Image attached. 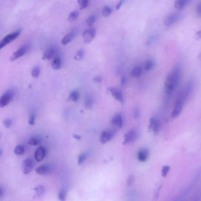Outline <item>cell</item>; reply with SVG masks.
<instances>
[{
  "mask_svg": "<svg viewBox=\"0 0 201 201\" xmlns=\"http://www.w3.org/2000/svg\"><path fill=\"white\" fill-rule=\"evenodd\" d=\"M194 84L193 82L187 83L179 94L175 103L174 108L171 114V117L175 118L182 112V109L185 102L188 100L193 90Z\"/></svg>",
  "mask_w": 201,
  "mask_h": 201,
  "instance_id": "cell-1",
  "label": "cell"
},
{
  "mask_svg": "<svg viewBox=\"0 0 201 201\" xmlns=\"http://www.w3.org/2000/svg\"><path fill=\"white\" fill-rule=\"evenodd\" d=\"M181 74L180 69L177 67L168 74L164 84L165 92L167 95L172 94L178 87L180 80Z\"/></svg>",
  "mask_w": 201,
  "mask_h": 201,
  "instance_id": "cell-2",
  "label": "cell"
},
{
  "mask_svg": "<svg viewBox=\"0 0 201 201\" xmlns=\"http://www.w3.org/2000/svg\"><path fill=\"white\" fill-rule=\"evenodd\" d=\"M21 31L22 29L19 28L4 37L0 42V49L3 48L7 44L16 39L20 35Z\"/></svg>",
  "mask_w": 201,
  "mask_h": 201,
  "instance_id": "cell-3",
  "label": "cell"
},
{
  "mask_svg": "<svg viewBox=\"0 0 201 201\" xmlns=\"http://www.w3.org/2000/svg\"><path fill=\"white\" fill-rule=\"evenodd\" d=\"M30 48V46L29 44H26L22 45L13 53L10 58V61L11 62L14 61L23 56L28 52Z\"/></svg>",
  "mask_w": 201,
  "mask_h": 201,
  "instance_id": "cell-4",
  "label": "cell"
},
{
  "mask_svg": "<svg viewBox=\"0 0 201 201\" xmlns=\"http://www.w3.org/2000/svg\"><path fill=\"white\" fill-rule=\"evenodd\" d=\"M13 92L9 90L6 92L0 98V107L1 108L7 106L13 100Z\"/></svg>",
  "mask_w": 201,
  "mask_h": 201,
  "instance_id": "cell-5",
  "label": "cell"
},
{
  "mask_svg": "<svg viewBox=\"0 0 201 201\" xmlns=\"http://www.w3.org/2000/svg\"><path fill=\"white\" fill-rule=\"evenodd\" d=\"M79 30L77 28H75L66 35L61 40V43L63 45H67L77 36Z\"/></svg>",
  "mask_w": 201,
  "mask_h": 201,
  "instance_id": "cell-6",
  "label": "cell"
},
{
  "mask_svg": "<svg viewBox=\"0 0 201 201\" xmlns=\"http://www.w3.org/2000/svg\"><path fill=\"white\" fill-rule=\"evenodd\" d=\"M34 162L31 158H28L23 161L22 164V172L25 174H28L33 170Z\"/></svg>",
  "mask_w": 201,
  "mask_h": 201,
  "instance_id": "cell-7",
  "label": "cell"
},
{
  "mask_svg": "<svg viewBox=\"0 0 201 201\" xmlns=\"http://www.w3.org/2000/svg\"><path fill=\"white\" fill-rule=\"evenodd\" d=\"M96 31L94 28L86 30L83 33V40L85 44H89L92 41L95 35Z\"/></svg>",
  "mask_w": 201,
  "mask_h": 201,
  "instance_id": "cell-8",
  "label": "cell"
},
{
  "mask_svg": "<svg viewBox=\"0 0 201 201\" xmlns=\"http://www.w3.org/2000/svg\"><path fill=\"white\" fill-rule=\"evenodd\" d=\"M58 49L55 46H51L47 48L43 53L42 59L44 60H50L55 56Z\"/></svg>",
  "mask_w": 201,
  "mask_h": 201,
  "instance_id": "cell-9",
  "label": "cell"
},
{
  "mask_svg": "<svg viewBox=\"0 0 201 201\" xmlns=\"http://www.w3.org/2000/svg\"><path fill=\"white\" fill-rule=\"evenodd\" d=\"M179 17L180 15L178 13H171L166 17L164 21V24L166 27H171L178 20Z\"/></svg>",
  "mask_w": 201,
  "mask_h": 201,
  "instance_id": "cell-10",
  "label": "cell"
},
{
  "mask_svg": "<svg viewBox=\"0 0 201 201\" xmlns=\"http://www.w3.org/2000/svg\"><path fill=\"white\" fill-rule=\"evenodd\" d=\"M137 137V133L135 130L133 129L129 131L124 136V144L133 142Z\"/></svg>",
  "mask_w": 201,
  "mask_h": 201,
  "instance_id": "cell-11",
  "label": "cell"
},
{
  "mask_svg": "<svg viewBox=\"0 0 201 201\" xmlns=\"http://www.w3.org/2000/svg\"><path fill=\"white\" fill-rule=\"evenodd\" d=\"M115 131H105L102 133L101 136L100 140L101 143L105 144L110 141L115 134Z\"/></svg>",
  "mask_w": 201,
  "mask_h": 201,
  "instance_id": "cell-12",
  "label": "cell"
},
{
  "mask_svg": "<svg viewBox=\"0 0 201 201\" xmlns=\"http://www.w3.org/2000/svg\"><path fill=\"white\" fill-rule=\"evenodd\" d=\"M46 154V151L44 147H41L37 149L35 152V158L38 162H41L44 159Z\"/></svg>",
  "mask_w": 201,
  "mask_h": 201,
  "instance_id": "cell-13",
  "label": "cell"
},
{
  "mask_svg": "<svg viewBox=\"0 0 201 201\" xmlns=\"http://www.w3.org/2000/svg\"><path fill=\"white\" fill-rule=\"evenodd\" d=\"M52 170L51 167L49 165H43L37 167L35 169L36 172L38 174L41 175H45L50 173Z\"/></svg>",
  "mask_w": 201,
  "mask_h": 201,
  "instance_id": "cell-14",
  "label": "cell"
},
{
  "mask_svg": "<svg viewBox=\"0 0 201 201\" xmlns=\"http://www.w3.org/2000/svg\"><path fill=\"white\" fill-rule=\"evenodd\" d=\"M108 91L112 94L113 96L117 100L123 103V100L122 93L118 89L113 87H109L108 89Z\"/></svg>",
  "mask_w": 201,
  "mask_h": 201,
  "instance_id": "cell-15",
  "label": "cell"
},
{
  "mask_svg": "<svg viewBox=\"0 0 201 201\" xmlns=\"http://www.w3.org/2000/svg\"><path fill=\"white\" fill-rule=\"evenodd\" d=\"M111 123L115 126L121 127L123 125V119L121 113H117L113 117Z\"/></svg>",
  "mask_w": 201,
  "mask_h": 201,
  "instance_id": "cell-16",
  "label": "cell"
},
{
  "mask_svg": "<svg viewBox=\"0 0 201 201\" xmlns=\"http://www.w3.org/2000/svg\"><path fill=\"white\" fill-rule=\"evenodd\" d=\"M150 124L149 126V129H152L155 132H157L159 131L160 124L159 121L155 118H151L150 120Z\"/></svg>",
  "mask_w": 201,
  "mask_h": 201,
  "instance_id": "cell-17",
  "label": "cell"
},
{
  "mask_svg": "<svg viewBox=\"0 0 201 201\" xmlns=\"http://www.w3.org/2000/svg\"><path fill=\"white\" fill-rule=\"evenodd\" d=\"M62 59L59 55H56L52 62V68L54 70H58L60 69L62 66Z\"/></svg>",
  "mask_w": 201,
  "mask_h": 201,
  "instance_id": "cell-18",
  "label": "cell"
},
{
  "mask_svg": "<svg viewBox=\"0 0 201 201\" xmlns=\"http://www.w3.org/2000/svg\"><path fill=\"white\" fill-rule=\"evenodd\" d=\"M149 156V151L147 149L141 150L139 152L138 159L140 162H145L147 161Z\"/></svg>",
  "mask_w": 201,
  "mask_h": 201,
  "instance_id": "cell-19",
  "label": "cell"
},
{
  "mask_svg": "<svg viewBox=\"0 0 201 201\" xmlns=\"http://www.w3.org/2000/svg\"><path fill=\"white\" fill-rule=\"evenodd\" d=\"M190 2L188 0H178L175 1L174 6L179 10L182 9L187 5Z\"/></svg>",
  "mask_w": 201,
  "mask_h": 201,
  "instance_id": "cell-20",
  "label": "cell"
},
{
  "mask_svg": "<svg viewBox=\"0 0 201 201\" xmlns=\"http://www.w3.org/2000/svg\"><path fill=\"white\" fill-rule=\"evenodd\" d=\"M79 14V12L78 11L74 10L71 12L68 16V20L72 22L74 21L77 19Z\"/></svg>",
  "mask_w": 201,
  "mask_h": 201,
  "instance_id": "cell-21",
  "label": "cell"
},
{
  "mask_svg": "<svg viewBox=\"0 0 201 201\" xmlns=\"http://www.w3.org/2000/svg\"><path fill=\"white\" fill-rule=\"evenodd\" d=\"M34 190L35 192V197H39L42 196L44 193L45 188L43 185L37 186L34 188Z\"/></svg>",
  "mask_w": 201,
  "mask_h": 201,
  "instance_id": "cell-22",
  "label": "cell"
},
{
  "mask_svg": "<svg viewBox=\"0 0 201 201\" xmlns=\"http://www.w3.org/2000/svg\"><path fill=\"white\" fill-rule=\"evenodd\" d=\"M79 93L77 90H74L70 93L68 100L73 101H77L79 98Z\"/></svg>",
  "mask_w": 201,
  "mask_h": 201,
  "instance_id": "cell-23",
  "label": "cell"
},
{
  "mask_svg": "<svg viewBox=\"0 0 201 201\" xmlns=\"http://www.w3.org/2000/svg\"><path fill=\"white\" fill-rule=\"evenodd\" d=\"M112 9L108 6H105L102 9V15L105 17H109L112 13Z\"/></svg>",
  "mask_w": 201,
  "mask_h": 201,
  "instance_id": "cell-24",
  "label": "cell"
},
{
  "mask_svg": "<svg viewBox=\"0 0 201 201\" xmlns=\"http://www.w3.org/2000/svg\"><path fill=\"white\" fill-rule=\"evenodd\" d=\"M141 67L136 66L131 71V74L132 76L133 77H138L141 75Z\"/></svg>",
  "mask_w": 201,
  "mask_h": 201,
  "instance_id": "cell-25",
  "label": "cell"
},
{
  "mask_svg": "<svg viewBox=\"0 0 201 201\" xmlns=\"http://www.w3.org/2000/svg\"><path fill=\"white\" fill-rule=\"evenodd\" d=\"M41 68L39 66H35L32 69L31 74L33 78H37L39 77L40 74Z\"/></svg>",
  "mask_w": 201,
  "mask_h": 201,
  "instance_id": "cell-26",
  "label": "cell"
},
{
  "mask_svg": "<svg viewBox=\"0 0 201 201\" xmlns=\"http://www.w3.org/2000/svg\"><path fill=\"white\" fill-rule=\"evenodd\" d=\"M24 147L22 145H18L14 149V153L17 155H23L24 154Z\"/></svg>",
  "mask_w": 201,
  "mask_h": 201,
  "instance_id": "cell-27",
  "label": "cell"
},
{
  "mask_svg": "<svg viewBox=\"0 0 201 201\" xmlns=\"http://www.w3.org/2000/svg\"><path fill=\"white\" fill-rule=\"evenodd\" d=\"M85 55V52L83 50L81 49L78 50L75 56H74V59L75 60L79 61L82 59Z\"/></svg>",
  "mask_w": 201,
  "mask_h": 201,
  "instance_id": "cell-28",
  "label": "cell"
},
{
  "mask_svg": "<svg viewBox=\"0 0 201 201\" xmlns=\"http://www.w3.org/2000/svg\"><path fill=\"white\" fill-rule=\"evenodd\" d=\"M41 141V139L39 137H33L29 140L28 143L32 146H36L39 144Z\"/></svg>",
  "mask_w": 201,
  "mask_h": 201,
  "instance_id": "cell-29",
  "label": "cell"
},
{
  "mask_svg": "<svg viewBox=\"0 0 201 201\" xmlns=\"http://www.w3.org/2000/svg\"><path fill=\"white\" fill-rule=\"evenodd\" d=\"M80 10L84 9L88 7L89 1L88 0H79L78 1Z\"/></svg>",
  "mask_w": 201,
  "mask_h": 201,
  "instance_id": "cell-30",
  "label": "cell"
},
{
  "mask_svg": "<svg viewBox=\"0 0 201 201\" xmlns=\"http://www.w3.org/2000/svg\"><path fill=\"white\" fill-rule=\"evenodd\" d=\"M96 21V17L95 16L92 15L89 16L86 20V24L88 25L89 27L92 26L95 23Z\"/></svg>",
  "mask_w": 201,
  "mask_h": 201,
  "instance_id": "cell-31",
  "label": "cell"
},
{
  "mask_svg": "<svg viewBox=\"0 0 201 201\" xmlns=\"http://www.w3.org/2000/svg\"><path fill=\"white\" fill-rule=\"evenodd\" d=\"M58 198L60 201H65L66 199V192L64 189H61L59 191Z\"/></svg>",
  "mask_w": 201,
  "mask_h": 201,
  "instance_id": "cell-32",
  "label": "cell"
},
{
  "mask_svg": "<svg viewBox=\"0 0 201 201\" xmlns=\"http://www.w3.org/2000/svg\"><path fill=\"white\" fill-rule=\"evenodd\" d=\"M87 155L86 153H84L83 154L80 155L79 156V157H78V165H81L84 163L85 161L86 160V159Z\"/></svg>",
  "mask_w": 201,
  "mask_h": 201,
  "instance_id": "cell-33",
  "label": "cell"
},
{
  "mask_svg": "<svg viewBox=\"0 0 201 201\" xmlns=\"http://www.w3.org/2000/svg\"><path fill=\"white\" fill-rule=\"evenodd\" d=\"M155 39H156V38H155L154 36L152 35L149 37L147 40V41H146V46H147V47H149L152 45L154 42Z\"/></svg>",
  "mask_w": 201,
  "mask_h": 201,
  "instance_id": "cell-34",
  "label": "cell"
},
{
  "mask_svg": "<svg viewBox=\"0 0 201 201\" xmlns=\"http://www.w3.org/2000/svg\"><path fill=\"white\" fill-rule=\"evenodd\" d=\"M153 65L154 63L152 61H147L146 63V66H145V70L147 71L151 70V69L153 67Z\"/></svg>",
  "mask_w": 201,
  "mask_h": 201,
  "instance_id": "cell-35",
  "label": "cell"
},
{
  "mask_svg": "<svg viewBox=\"0 0 201 201\" xmlns=\"http://www.w3.org/2000/svg\"><path fill=\"white\" fill-rule=\"evenodd\" d=\"M170 169V167L168 166H165L163 167L162 172V175L163 177H166L167 176Z\"/></svg>",
  "mask_w": 201,
  "mask_h": 201,
  "instance_id": "cell-36",
  "label": "cell"
},
{
  "mask_svg": "<svg viewBox=\"0 0 201 201\" xmlns=\"http://www.w3.org/2000/svg\"><path fill=\"white\" fill-rule=\"evenodd\" d=\"M85 106L87 109H90L92 107V101L90 98L86 99L85 102Z\"/></svg>",
  "mask_w": 201,
  "mask_h": 201,
  "instance_id": "cell-37",
  "label": "cell"
},
{
  "mask_svg": "<svg viewBox=\"0 0 201 201\" xmlns=\"http://www.w3.org/2000/svg\"><path fill=\"white\" fill-rule=\"evenodd\" d=\"M4 125L7 128H9L12 125V121L11 119H7L4 121Z\"/></svg>",
  "mask_w": 201,
  "mask_h": 201,
  "instance_id": "cell-38",
  "label": "cell"
},
{
  "mask_svg": "<svg viewBox=\"0 0 201 201\" xmlns=\"http://www.w3.org/2000/svg\"><path fill=\"white\" fill-rule=\"evenodd\" d=\"M134 177L133 175H131L129 177L127 180V185L128 186H130L133 183L134 180Z\"/></svg>",
  "mask_w": 201,
  "mask_h": 201,
  "instance_id": "cell-39",
  "label": "cell"
},
{
  "mask_svg": "<svg viewBox=\"0 0 201 201\" xmlns=\"http://www.w3.org/2000/svg\"><path fill=\"white\" fill-rule=\"evenodd\" d=\"M35 116L34 114H32L30 117L29 120V124L30 125H34L35 122Z\"/></svg>",
  "mask_w": 201,
  "mask_h": 201,
  "instance_id": "cell-40",
  "label": "cell"
},
{
  "mask_svg": "<svg viewBox=\"0 0 201 201\" xmlns=\"http://www.w3.org/2000/svg\"><path fill=\"white\" fill-rule=\"evenodd\" d=\"M196 10L197 14L198 16H201V2L197 5Z\"/></svg>",
  "mask_w": 201,
  "mask_h": 201,
  "instance_id": "cell-41",
  "label": "cell"
},
{
  "mask_svg": "<svg viewBox=\"0 0 201 201\" xmlns=\"http://www.w3.org/2000/svg\"><path fill=\"white\" fill-rule=\"evenodd\" d=\"M133 115L134 117L136 118H138L140 115L139 109L138 108H136L134 109L133 111Z\"/></svg>",
  "mask_w": 201,
  "mask_h": 201,
  "instance_id": "cell-42",
  "label": "cell"
},
{
  "mask_svg": "<svg viewBox=\"0 0 201 201\" xmlns=\"http://www.w3.org/2000/svg\"><path fill=\"white\" fill-rule=\"evenodd\" d=\"M93 81L95 83H99L102 81V78L100 76H97L93 78Z\"/></svg>",
  "mask_w": 201,
  "mask_h": 201,
  "instance_id": "cell-43",
  "label": "cell"
},
{
  "mask_svg": "<svg viewBox=\"0 0 201 201\" xmlns=\"http://www.w3.org/2000/svg\"><path fill=\"white\" fill-rule=\"evenodd\" d=\"M196 38L197 39H201V30L199 31L196 33Z\"/></svg>",
  "mask_w": 201,
  "mask_h": 201,
  "instance_id": "cell-44",
  "label": "cell"
},
{
  "mask_svg": "<svg viewBox=\"0 0 201 201\" xmlns=\"http://www.w3.org/2000/svg\"><path fill=\"white\" fill-rule=\"evenodd\" d=\"M123 1H120V2H119V3H118L117 4L116 6V10H118L120 9V7H121V5H122L123 3Z\"/></svg>",
  "mask_w": 201,
  "mask_h": 201,
  "instance_id": "cell-45",
  "label": "cell"
},
{
  "mask_svg": "<svg viewBox=\"0 0 201 201\" xmlns=\"http://www.w3.org/2000/svg\"><path fill=\"white\" fill-rule=\"evenodd\" d=\"M126 81V78L125 77L123 76L121 78V85L122 86H123L125 84Z\"/></svg>",
  "mask_w": 201,
  "mask_h": 201,
  "instance_id": "cell-46",
  "label": "cell"
},
{
  "mask_svg": "<svg viewBox=\"0 0 201 201\" xmlns=\"http://www.w3.org/2000/svg\"><path fill=\"white\" fill-rule=\"evenodd\" d=\"M73 137L74 139L77 140H79L81 139V137L80 136L77 134H75L73 135Z\"/></svg>",
  "mask_w": 201,
  "mask_h": 201,
  "instance_id": "cell-47",
  "label": "cell"
},
{
  "mask_svg": "<svg viewBox=\"0 0 201 201\" xmlns=\"http://www.w3.org/2000/svg\"><path fill=\"white\" fill-rule=\"evenodd\" d=\"M0 189H1L0 190V196H1V197H2V196L4 194V189L3 188H2V187H1Z\"/></svg>",
  "mask_w": 201,
  "mask_h": 201,
  "instance_id": "cell-48",
  "label": "cell"
}]
</instances>
